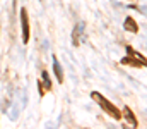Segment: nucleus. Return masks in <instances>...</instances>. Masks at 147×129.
I'll return each instance as SVG.
<instances>
[{"mask_svg": "<svg viewBox=\"0 0 147 129\" xmlns=\"http://www.w3.org/2000/svg\"><path fill=\"white\" fill-rule=\"evenodd\" d=\"M91 96H92V98H94V100H96V102H98V103L101 105V107H103V110H105V112H106L108 115H111L113 119H116V121H118V119L121 117L120 110H118V109H116V107H115L113 103H110V102H108V100H106V98H105L103 95H99L98 91H94V93H92Z\"/></svg>", "mask_w": 147, "mask_h": 129, "instance_id": "1", "label": "nucleus"}, {"mask_svg": "<svg viewBox=\"0 0 147 129\" xmlns=\"http://www.w3.org/2000/svg\"><path fill=\"white\" fill-rule=\"evenodd\" d=\"M53 71H55V76H57L58 83H63V72H62V67H60V64H58L57 59L53 60Z\"/></svg>", "mask_w": 147, "mask_h": 129, "instance_id": "6", "label": "nucleus"}, {"mask_svg": "<svg viewBox=\"0 0 147 129\" xmlns=\"http://www.w3.org/2000/svg\"><path fill=\"white\" fill-rule=\"evenodd\" d=\"M123 115H125V119H127L134 128H137V119L134 117V114H132V110H130L128 107H125V109H123Z\"/></svg>", "mask_w": 147, "mask_h": 129, "instance_id": "7", "label": "nucleus"}, {"mask_svg": "<svg viewBox=\"0 0 147 129\" xmlns=\"http://www.w3.org/2000/svg\"><path fill=\"white\" fill-rule=\"evenodd\" d=\"M43 81H45V86H46V89H50V88H51L50 78H48V74H46V72H43Z\"/></svg>", "mask_w": 147, "mask_h": 129, "instance_id": "8", "label": "nucleus"}, {"mask_svg": "<svg viewBox=\"0 0 147 129\" xmlns=\"http://www.w3.org/2000/svg\"><path fill=\"white\" fill-rule=\"evenodd\" d=\"M125 29L130 31V33H137V31H139V26H137V23L134 21V17H127V21H125Z\"/></svg>", "mask_w": 147, "mask_h": 129, "instance_id": "4", "label": "nucleus"}, {"mask_svg": "<svg viewBox=\"0 0 147 129\" xmlns=\"http://www.w3.org/2000/svg\"><path fill=\"white\" fill-rule=\"evenodd\" d=\"M21 24H22V42H29V19H28V10L21 9Z\"/></svg>", "mask_w": 147, "mask_h": 129, "instance_id": "2", "label": "nucleus"}, {"mask_svg": "<svg viewBox=\"0 0 147 129\" xmlns=\"http://www.w3.org/2000/svg\"><path fill=\"white\" fill-rule=\"evenodd\" d=\"M127 52H128V53H130V55H132L134 59H137V62H139V64H140L142 67L146 66V57H144V55H140V53H137V52H135L134 48H130V46H127Z\"/></svg>", "mask_w": 147, "mask_h": 129, "instance_id": "5", "label": "nucleus"}, {"mask_svg": "<svg viewBox=\"0 0 147 129\" xmlns=\"http://www.w3.org/2000/svg\"><path fill=\"white\" fill-rule=\"evenodd\" d=\"M82 29H84V23H79L77 26H75V29H74V33H72V42L75 46H79V36L82 35Z\"/></svg>", "mask_w": 147, "mask_h": 129, "instance_id": "3", "label": "nucleus"}]
</instances>
